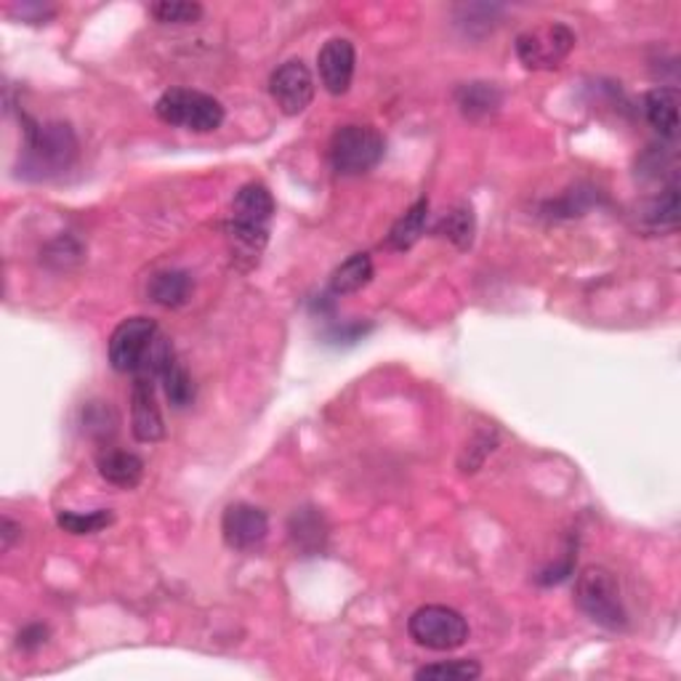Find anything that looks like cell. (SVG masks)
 <instances>
[{"label": "cell", "instance_id": "cell-1", "mask_svg": "<svg viewBox=\"0 0 681 681\" xmlns=\"http://www.w3.org/2000/svg\"><path fill=\"white\" fill-rule=\"evenodd\" d=\"M174 360V346L150 317L123 319L110 339V363L117 373H131L136 378L155 381Z\"/></svg>", "mask_w": 681, "mask_h": 681}, {"label": "cell", "instance_id": "cell-2", "mask_svg": "<svg viewBox=\"0 0 681 681\" xmlns=\"http://www.w3.org/2000/svg\"><path fill=\"white\" fill-rule=\"evenodd\" d=\"M25 155L20 174L25 179H51L67 171L78 157V139L67 123H29L25 121Z\"/></svg>", "mask_w": 681, "mask_h": 681}, {"label": "cell", "instance_id": "cell-3", "mask_svg": "<svg viewBox=\"0 0 681 681\" xmlns=\"http://www.w3.org/2000/svg\"><path fill=\"white\" fill-rule=\"evenodd\" d=\"M576 602L594 623L604 626V629L618 631L629 623L623 600H620L618 578L607 567H585L580 572L576 583Z\"/></svg>", "mask_w": 681, "mask_h": 681}, {"label": "cell", "instance_id": "cell-4", "mask_svg": "<svg viewBox=\"0 0 681 681\" xmlns=\"http://www.w3.org/2000/svg\"><path fill=\"white\" fill-rule=\"evenodd\" d=\"M157 117L168 126L192 134H211L224 123V106L218 99L189 88H171L155 104Z\"/></svg>", "mask_w": 681, "mask_h": 681}, {"label": "cell", "instance_id": "cell-5", "mask_svg": "<svg viewBox=\"0 0 681 681\" xmlns=\"http://www.w3.org/2000/svg\"><path fill=\"white\" fill-rule=\"evenodd\" d=\"M407 631L413 642L434 653H453L469 639V623L464 615L445 604H426L416 609L407 620Z\"/></svg>", "mask_w": 681, "mask_h": 681}, {"label": "cell", "instance_id": "cell-6", "mask_svg": "<svg viewBox=\"0 0 681 681\" xmlns=\"http://www.w3.org/2000/svg\"><path fill=\"white\" fill-rule=\"evenodd\" d=\"M387 152V141L373 126H343L330 139V163L336 174L360 176L376 168Z\"/></svg>", "mask_w": 681, "mask_h": 681}, {"label": "cell", "instance_id": "cell-7", "mask_svg": "<svg viewBox=\"0 0 681 681\" xmlns=\"http://www.w3.org/2000/svg\"><path fill=\"white\" fill-rule=\"evenodd\" d=\"M576 33L562 22L525 29L517 38V56L527 70H556L576 49Z\"/></svg>", "mask_w": 681, "mask_h": 681}, {"label": "cell", "instance_id": "cell-8", "mask_svg": "<svg viewBox=\"0 0 681 681\" xmlns=\"http://www.w3.org/2000/svg\"><path fill=\"white\" fill-rule=\"evenodd\" d=\"M269 93L286 115H301L315 99V78L301 59H290L272 73Z\"/></svg>", "mask_w": 681, "mask_h": 681}, {"label": "cell", "instance_id": "cell-9", "mask_svg": "<svg viewBox=\"0 0 681 681\" xmlns=\"http://www.w3.org/2000/svg\"><path fill=\"white\" fill-rule=\"evenodd\" d=\"M224 543L235 551H253L269 535V519L253 503H232L222 517Z\"/></svg>", "mask_w": 681, "mask_h": 681}, {"label": "cell", "instance_id": "cell-10", "mask_svg": "<svg viewBox=\"0 0 681 681\" xmlns=\"http://www.w3.org/2000/svg\"><path fill=\"white\" fill-rule=\"evenodd\" d=\"M354 64H357V51H354L352 40L333 38L323 46L317 56L319 80H323L325 91L333 97H343L352 88Z\"/></svg>", "mask_w": 681, "mask_h": 681}, {"label": "cell", "instance_id": "cell-11", "mask_svg": "<svg viewBox=\"0 0 681 681\" xmlns=\"http://www.w3.org/2000/svg\"><path fill=\"white\" fill-rule=\"evenodd\" d=\"M131 429L139 442H160L165 437L163 413H160L152 378H136L131 392Z\"/></svg>", "mask_w": 681, "mask_h": 681}, {"label": "cell", "instance_id": "cell-12", "mask_svg": "<svg viewBox=\"0 0 681 681\" xmlns=\"http://www.w3.org/2000/svg\"><path fill=\"white\" fill-rule=\"evenodd\" d=\"M224 235H227L232 262L240 269H253L258 264V258H262L266 240H269V227H256V224H242L229 218L224 224Z\"/></svg>", "mask_w": 681, "mask_h": 681}, {"label": "cell", "instance_id": "cell-13", "mask_svg": "<svg viewBox=\"0 0 681 681\" xmlns=\"http://www.w3.org/2000/svg\"><path fill=\"white\" fill-rule=\"evenodd\" d=\"M679 88L657 86L644 97V115L663 139L673 141L679 134Z\"/></svg>", "mask_w": 681, "mask_h": 681}, {"label": "cell", "instance_id": "cell-14", "mask_svg": "<svg viewBox=\"0 0 681 681\" xmlns=\"http://www.w3.org/2000/svg\"><path fill=\"white\" fill-rule=\"evenodd\" d=\"M275 216V198L264 184L251 181L240 187L232 203V218L242 224H256V227H269Z\"/></svg>", "mask_w": 681, "mask_h": 681}, {"label": "cell", "instance_id": "cell-15", "mask_svg": "<svg viewBox=\"0 0 681 681\" xmlns=\"http://www.w3.org/2000/svg\"><path fill=\"white\" fill-rule=\"evenodd\" d=\"M97 466L104 482L121 490H134L144 477V461L139 455L126 453V450H106L99 455Z\"/></svg>", "mask_w": 681, "mask_h": 681}, {"label": "cell", "instance_id": "cell-16", "mask_svg": "<svg viewBox=\"0 0 681 681\" xmlns=\"http://www.w3.org/2000/svg\"><path fill=\"white\" fill-rule=\"evenodd\" d=\"M290 541L301 554H319L325 548V538H328V527H325L323 514L317 508H295L290 517Z\"/></svg>", "mask_w": 681, "mask_h": 681}, {"label": "cell", "instance_id": "cell-17", "mask_svg": "<svg viewBox=\"0 0 681 681\" xmlns=\"http://www.w3.org/2000/svg\"><path fill=\"white\" fill-rule=\"evenodd\" d=\"M192 277L181 269H168V272H157L155 277L147 286V295L155 301L157 306H165V310H179L189 301L192 295Z\"/></svg>", "mask_w": 681, "mask_h": 681}, {"label": "cell", "instance_id": "cell-18", "mask_svg": "<svg viewBox=\"0 0 681 681\" xmlns=\"http://www.w3.org/2000/svg\"><path fill=\"white\" fill-rule=\"evenodd\" d=\"M455 102H458V110L464 112V117L484 121V117L499 112L503 97L493 83H466V86L455 91Z\"/></svg>", "mask_w": 681, "mask_h": 681}, {"label": "cell", "instance_id": "cell-19", "mask_svg": "<svg viewBox=\"0 0 681 681\" xmlns=\"http://www.w3.org/2000/svg\"><path fill=\"white\" fill-rule=\"evenodd\" d=\"M426 218H429V200L420 198L396 218L392 232H389V248L407 251V248L416 245L426 229Z\"/></svg>", "mask_w": 681, "mask_h": 681}, {"label": "cell", "instance_id": "cell-20", "mask_svg": "<svg viewBox=\"0 0 681 681\" xmlns=\"http://www.w3.org/2000/svg\"><path fill=\"white\" fill-rule=\"evenodd\" d=\"M373 258L367 253H354L343 262L339 269L330 277V293L333 295H349L363 290L367 282L373 280Z\"/></svg>", "mask_w": 681, "mask_h": 681}, {"label": "cell", "instance_id": "cell-21", "mask_svg": "<svg viewBox=\"0 0 681 681\" xmlns=\"http://www.w3.org/2000/svg\"><path fill=\"white\" fill-rule=\"evenodd\" d=\"M434 232L440 237H447V240L453 242V245H458L461 251L471 248V242H474V213H471V209L461 205V209H453L450 213H445V216L437 222Z\"/></svg>", "mask_w": 681, "mask_h": 681}, {"label": "cell", "instance_id": "cell-22", "mask_svg": "<svg viewBox=\"0 0 681 681\" xmlns=\"http://www.w3.org/2000/svg\"><path fill=\"white\" fill-rule=\"evenodd\" d=\"M644 218H647L650 229H655V232H673V229H677V224H679V187H677V181H673L671 187H668L666 192L660 194V198L650 203Z\"/></svg>", "mask_w": 681, "mask_h": 681}, {"label": "cell", "instance_id": "cell-23", "mask_svg": "<svg viewBox=\"0 0 681 681\" xmlns=\"http://www.w3.org/2000/svg\"><path fill=\"white\" fill-rule=\"evenodd\" d=\"M482 677V666L477 660H450L431 663L416 671L418 681H474Z\"/></svg>", "mask_w": 681, "mask_h": 681}, {"label": "cell", "instance_id": "cell-24", "mask_svg": "<svg viewBox=\"0 0 681 681\" xmlns=\"http://www.w3.org/2000/svg\"><path fill=\"white\" fill-rule=\"evenodd\" d=\"M112 522H115V514H112L110 508H97V512L88 514L59 512L56 517V525L62 527L64 532H70V535H93V532L104 530V527H110Z\"/></svg>", "mask_w": 681, "mask_h": 681}, {"label": "cell", "instance_id": "cell-25", "mask_svg": "<svg viewBox=\"0 0 681 681\" xmlns=\"http://www.w3.org/2000/svg\"><path fill=\"white\" fill-rule=\"evenodd\" d=\"M160 381H163L165 396H168V402L176 407V411H184V407H189L194 402L192 376H189L187 367H184L181 363H176V360L171 363L168 370L160 376Z\"/></svg>", "mask_w": 681, "mask_h": 681}, {"label": "cell", "instance_id": "cell-26", "mask_svg": "<svg viewBox=\"0 0 681 681\" xmlns=\"http://www.w3.org/2000/svg\"><path fill=\"white\" fill-rule=\"evenodd\" d=\"M150 14L163 25H194L203 16V5L184 3V0H163V3L150 5Z\"/></svg>", "mask_w": 681, "mask_h": 681}, {"label": "cell", "instance_id": "cell-27", "mask_svg": "<svg viewBox=\"0 0 681 681\" xmlns=\"http://www.w3.org/2000/svg\"><path fill=\"white\" fill-rule=\"evenodd\" d=\"M46 639H49V629H46V626H40V623H33L20 633V647L27 650V653H33V650L43 647Z\"/></svg>", "mask_w": 681, "mask_h": 681}, {"label": "cell", "instance_id": "cell-28", "mask_svg": "<svg viewBox=\"0 0 681 681\" xmlns=\"http://www.w3.org/2000/svg\"><path fill=\"white\" fill-rule=\"evenodd\" d=\"M0 538H3V551H9L14 546L16 538H20V527L11 522L9 517H3V522H0Z\"/></svg>", "mask_w": 681, "mask_h": 681}]
</instances>
